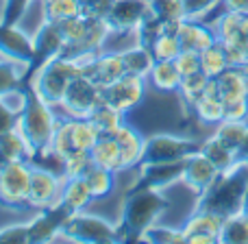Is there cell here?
<instances>
[{"label": "cell", "instance_id": "cell-22", "mask_svg": "<svg viewBox=\"0 0 248 244\" xmlns=\"http://www.w3.org/2000/svg\"><path fill=\"white\" fill-rule=\"evenodd\" d=\"M192 114L196 116L198 122L211 124V127H216L218 122L224 120V100H222V96H220L218 85H216L214 79L209 81V85H207L202 98L194 105Z\"/></svg>", "mask_w": 248, "mask_h": 244}, {"label": "cell", "instance_id": "cell-48", "mask_svg": "<svg viewBox=\"0 0 248 244\" xmlns=\"http://www.w3.org/2000/svg\"><path fill=\"white\" fill-rule=\"evenodd\" d=\"M33 0H2V9H0V20L9 22V24H20L24 17L26 9Z\"/></svg>", "mask_w": 248, "mask_h": 244}, {"label": "cell", "instance_id": "cell-11", "mask_svg": "<svg viewBox=\"0 0 248 244\" xmlns=\"http://www.w3.org/2000/svg\"><path fill=\"white\" fill-rule=\"evenodd\" d=\"M148 13L150 0H116L105 22L111 29V35H133L135 37L137 26L144 22Z\"/></svg>", "mask_w": 248, "mask_h": 244}, {"label": "cell", "instance_id": "cell-25", "mask_svg": "<svg viewBox=\"0 0 248 244\" xmlns=\"http://www.w3.org/2000/svg\"><path fill=\"white\" fill-rule=\"evenodd\" d=\"M148 81L157 92H166V94H176L183 81V74L179 72L174 61H155L153 70L148 74Z\"/></svg>", "mask_w": 248, "mask_h": 244}, {"label": "cell", "instance_id": "cell-44", "mask_svg": "<svg viewBox=\"0 0 248 244\" xmlns=\"http://www.w3.org/2000/svg\"><path fill=\"white\" fill-rule=\"evenodd\" d=\"M24 74H26V68L11 59H4L0 57V94L7 92L9 87H16V85H22L24 83Z\"/></svg>", "mask_w": 248, "mask_h": 244}, {"label": "cell", "instance_id": "cell-9", "mask_svg": "<svg viewBox=\"0 0 248 244\" xmlns=\"http://www.w3.org/2000/svg\"><path fill=\"white\" fill-rule=\"evenodd\" d=\"M33 48H35V55L31 65L26 68L24 74V83L22 85H29V81L33 79V74L37 72L39 68L52 61L55 57H61L65 50V37L61 33L59 24L55 22H42V26L37 29V33L33 35Z\"/></svg>", "mask_w": 248, "mask_h": 244}, {"label": "cell", "instance_id": "cell-18", "mask_svg": "<svg viewBox=\"0 0 248 244\" xmlns=\"http://www.w3.org/2000/svg\"><path fill=\"white\" fill-rule=\"evenodd\" d=\"M179 42H181V50H194V52H202L205 48L214 46L218 42L214 24H207L205 20H181L179 24Z\"/></svg>", "mask_w": 248, "mask_h": 244}, {"label": "cell", "instance_id": "cell-41", "mask_svg": "<svg viewBox=\"0 0 248 244\" xmlns=\"http://www.w3.org/2000/svg\"><path fill=\"white\" fill-rule=\"evenodd\" d=\"M31 166H37V168H46V170L55 172L59 177H65V157L61 153H57L52 146H46V148L37 150L29 157Z\"/></svg>", "mask_w": 248, "mask_h": 244}, {"label": "cell", "instance_id": "cell-56", "mask_svg": "<svg viewBox=\"0 0 248 244\" xmlns=\"http://www.w3.org/2000/svg\"><path fill=\"white\" fill-rule=\"evenodd\" d=\"M237 159H240V162H248V129H246L244 140H242L240 150H237Z\"/></svg>", "mask_w": 248, "mask_h": 244}, {"label": "cell", "instance_id": "cell-51", "mask_svg": "<svg viewBox=\"0 0 248 244\" xmlns=\"http://www.w3.org/2000/svg\"><path fill=\"white\" fill-rule=\"evenodd\" d=\"M0 242H29V223H16L0 229Z\"/></svg>", "mask_w": 248, "mask_h": 244}, {"label": "cell", "instance_id": "cell-23", "mask_svg": "<svg viewBox=\"0 0 248 244\" xmlns=\"http://www.w3.org/2000/svg\"><path fill=\"white\" fill-rule=\"evenodd\" d=\"M92 153V159H94L96 166H103L111 172H124V157H122V150L118 146V142L113 140V135L109 133H103L98 137V142L94 144V148L90 150Z\"/></svg>", "mask_w": 248, "mask_h": 244}, {"label": "cell", "instance_id": "cell-34", "mask_svg": "<svg viewBox=\"0 0 248 244\" xmlns=\"http://www.w3.org/2000/svg\"><path fill=\"white\" fill-rule=\"evenodd\" d=\"M227 68H231V61H229L227 50H224V46L220 42H216L214 46L205 48V50L201 52V70L209 79L220 77Z\"/></svg>", "mask_w": 248, "mask_h": 244}, {"label": "cell", "instance_id": "cell-16", "mask_svg": "<svg viewBox=\"0 0 248 244\" xmlns=\"http://www.w3.org/2000/svg\"><path fill=\"white\" fill-rule=\"evenodd\" d=\"M220 177V170L216 168V163L211 162L207 155H202L201 150L194 155H189L185 159V170H183V183L192 190L196 196L205 194L211 185L216 183V179Z\"/></svg>", "mask_w": 248, "mask_h": 244}, {"label": "cell", "instance_id": "cell-53", "mask_svg": "<svg viewBox=\"0 0 248 244\" xmlns=\"http://www.w3.org/2000/svg\"><path fill=\"white\" fill-rule=\"evenodd\" d=\"M224 118L229 120H246L248 122V96L224 103Z\"/></svg>", "mask_w": 248, "mask_h": 244}, {"label": "cell", "instance_id": "cell-52", "mask_svg": "<svg viewBox=\"0 0 248 244\" xmlns=\"http://www.w3.org/2000/svg\"><path fill=\"white\" fill-rule=\"evenodd\" d=\"M113 2H116V0H78L81 13H85V16H90V17H100V20L107 17Z\"/></svg>", "mask_w": 248, "mask_h": 244}, {"label": "cell", "instance_id": "cell-35", "mask_svg": "<svg viewBox=\"0 0 248 244\" xmlns=\"http://www.w3.org/2000/svg\"><path fill=\"white\" fill-rule=\"evenodd\" d=\"M246 129H248L246 120H229V118H224L222 122H218L214 127V135L218 137L222 144H227L229 148H233L237 153L242 146V140H244V135H246Z\"/></svg>", "mask_w": 248, "mask_h": 244}, {"label": "cell", "instance_id": "cell-32", "mask_svg": "<svg viewBox=\"0 0 248 244\" xmlns=\"http://www.w3.org/2000/svg\"><path fill=\"white\" fill-rule=\"evenodd\" d=\"M220 244H248V216L246 211H237L222 220Z\"/></svg>", "mask_w": 248, "mask_h": 244}, {"label": "cell", "instance_id": "cell-29", "mask_svg": "<svg viewBox=\"0 0 248 244\" xmlns=\"http://www.w3.org/2000/svg\"><path fill=\"white\" fill-rule=\"evenodd\" d=\"M33 155L26 137L20 133V129H11V131L0 133V163L4 162H16V159H29Z\"/></svg>", "mask_w": 248, "mask_h": 244}, {"label": "cell", "instance_id": "cell-2", "mask_svg": "<svg viewBox=\"0 0 248 244\" xmlns=\"http://www.w3.org/2000/svg\"><path fill=\"white\" fill-rule=\"evenodd\" d=\"M248 205V162H237L233 168L220 172L216 183L201 194L196 201L198 210H209L222 218L244 211Z\"/></svg>", "mask_w": 248, "mask_h": 244}, {"label": "cell", "instance_id": "cell-5", "mask_svg": "<svg viewBox=\"0 0 248 244\" xmlns=\"http://www.w3.org/2000/svg\"><path fill=\"white\" fill-rule=\"evenodd\" d=\"M202 140L189 135H174V133H155L146 137L144 157L141 163H170V162H183L189 155L201 150Z\"/></svg>", "mask_w": 248, "mask_h": 244}, {"label": "cell", "instance_id": "cell-30", "mask_svg": "<svg viewBox=\"0 0 248 244\" xmlns=\"http://www.w3.org/2000/svg\"><path fill=\"white\" fill-rule=\"evenodd\" d=\"M201 153L207 155V157L211 159V162L216 163V168H218L220 172L229 170V168H233L240 159H237V153L233 148H229L227 144H222V142L218 140V137L211 133L207 140H202L201 144Z\"/></svg>", "mask_w": 248, "mask_h": 244}, {"label": "cell", "instance_id": "cell-39", "mask_svg": "<svg viewBox=\"0 0 248 244\" xmlns=\"http://www.w3.org/2000/svg\"><path fill=\"white\" fill-rule=\"evenodd\" d=\"M90 22H92V17L85 16V13H77V16L59 22V29H61V33H63V37H65V50H70L72 46H77V44L85 37L87 29H90Z\"/></svg>", "mask_w": 248, "mask_h": 244}, {"label": "cell", "instance_id": "cell-40", "mask_svg": "<svg viewBox=\"0 0 248 244\" xmlns=\"http://www.w3.org/2000/svg\"><path fill=\"white\" fill-rule=\"evenodd\" d=\"M141 242L150 244H181L185 242L183 227H166V225H150L140 238Z\"/></svg>", "mask_w": 248, "mask_h": 244}, {"label": "cell", "instance_id": "cell-26", "mask_svg": "<svg viewBox=\"0 0 248 244\" xmlns=\"http://www.w3.org/2000/svg\"><path fill=\"white\" fill-rule=\"evenodd\" d=\"M216 85H218V92L222 96V100H235V98H244L248 96V83L244 79V72H242L240 65H231L227 68L220 77L214 79Z\"/></svg>", "mask_w": 248, "mask_h": 244}, {"label": "cell", "instance_id": "cell-36", "mask_svg": "<svg viewBox=\"0 0 248 244\" xmlns=\"http://www.w3.org/2000/svg\"><path fill=\"white\" fill-rule=\"evenodd\" d=\"M85 179H87V183H90V190L96 201L109 196V194L113 192V188H116V172L107 170V168H103V166H96V163L87 170Z\"/></svg>", "mask_w": 248, "mask_h": 244}, {"label": "cell", "instance_id": "cell-33", "mask_svg": "<svg viewBox=\"0 0 248 244\" xmlns=\"http://www.w3.org/2000/svg\"><path fill=\"white\" fill-rule=\"evenodd\" d=\"M72 127V142L77 150H92L98 137L103 135L100 129L92 122V118H70Z\"/></svg>", "mask_w": 248, "mask_h": 244}, {"label": "cell", "instance_id": "cell-24", "mask_svg": "<svg viewBox=\"0 0 248 244\" xmlns=\"http://www.w3.org/2000/svg\"><path fill=\"white\" fill-rule=\"evenodd\" d=\"M94 194L90 190L85 177H70L63 181V190H61V203L68 205L72 211H83L94 203Z\"/></svg>", "mask_w": 248, "mask_h": 244}, {"label": "cell", "instance_id": "cell-45", "mask_svg": "<svg viewBox=\"0 0 248 244\" xmlns=\"http://www.w3.org/2000/svg\"><path fill=\"white\" fill-rule=\"evenodd\" d=\"M166 31V22L159 20L157 16H155L153 11L148 13V16L144 17V22H141L140 26H137L135 31V42L137 44H144V46L150 48V44L155 42V39L159 37V35Z\"/></svg>", "mask_w": 248, "mask_h": 244}, {"label": "cell", "instance_id": "cell-14", "mask_svg": "<svg viewBox=\"0 0 248 244\" xmlns=\"http://www.w3.org/2000/svg\"><path fill=\"white\" fill-rule=\"evenodd\" d=\"M33 37L26 35L20 29V24H9V22L0 20V57L29 68L31 61H33Z\"/></svg>", "mask_w": 248, "mask_h": 244}, {"label": "cell", "instance_id": "cell-17", "mask_svg": "<svg viewBox=\"0 0 248 244\" xmlns=\"http://www.w3.org/2000/svg\"><path fill=\"white\" fill-rule=\"evenodd\" d=\"M185 159L183 162H170V163H144L140 166V177L133 185L135 188H155L166 190L170 185L183 181Z\"/></svg>", "mask_w": 248, "mask_h": 244}, {"label": "cell", "instance_id": "cell-13", "mask_svg": "<svg viewBox=\"0 0 248 244\" xmlns=\"http://www.w3.org/2000/svg\"><path fill=\"white\" fill-rule=\"evenodd\" d=\"M146 81H148V79H144V77L124 74V77L118 79L116 83L103 87V100H107L109 105L120 109L122 114H128L131 109H135L137 105L144 100Z\"/></svg>", "mask_w": 248, "mask_h": 244}, {"label": "cell", "instance_id": "cell-3", "mask_svg": "<svg viewBox=\"0 0 248 244\" xmlns=\"http://www.w3.org/2000/svg\"><path fill=\"white\" fill-rule=\"evenodd\" d=\"M77 77H81V64L77 57H55L44 68H39L29 81V87L37 98L50 107H59L65 96V90Z\"/></svg>", "mask_w": 248, "mask_h": 244}, {"label": "cell", "instance_id": "cell-1", "mask_svg": "<svg viewBox=\"0 0 248 244\" xmlns=\"http://www.w3.org/2000/svg\"><path fill=\"white\" fill-rule=\"evenodd\" d=\"M168 198L163 190L135 188L133 185L122 201V216L118 225L120 240H140L141 233L159 220L168 210Z\"/></svg>", "mask_w": 248, "mask_h": 244}, {"label": "cell", "instance_id": "cell-10", "mask_svg": "<svg viewBox=\"0 0 248 244\" xmlns=\"http://www.w3.org/2000/svg\"><path fill=\"white\" fill-rule=\"evenodd\" d=\"M70 216H72V210L68 205H63L61 201L57 205L37 210V214L29 220V242L42 244L61 238Z\"/></svg>", "mask_w": 248, "mask_h": 244}, {"label": "cell", "instance_id": "cell-47", "mask_svg": "<svg viewBox=\"0 0 248 244\" xmlns=\"http://www.w3.org/2000/svg\"><path fill=\"white\" fill-rule=\"evenodd\" d=\"M50 146L57 150V153L63 155V157L68 153H72V150H77L74 148V142H72V127H70V118L68 116L61 118L59 124H57V131H55V135H52Z\"/></svg>", "mask_w": 248, "mask_h": 244}, {"label": "cell", "instance_id": "cell-7", "mask_svg": "<svg viewBox=\"0 0 248 244\" xmlns=\"http://www.w3.org/2000/svg\"><path fill=\"white\" fill-rule=\"evenodd\" d=\"M29 159L0 163V205L9 210L29 207V181H31Z\"/></svg>", "mask_w": 248, "mask_h": 244}, {"label": "cell", "instance_id": "cell-38", "mask_svg": "<svg viewBox=\"0 0 248 244\" xmlns=\"http://www.w3.org/2000/svg\"><path fill=\"white\" fill-rule=\"evenodd\" d=\"M124 116H126V114H122L120 109L109 105L107 100H100L98 107L92 112L90 118H92V122L100 129V133H113L124 122Z\"/></svg>", "mask_w": 248, "mask_h": 244}, {"label": "cell", "instance_id": "cell-20", "mask_svg": "<svg viewBox=\"0 0 248 244\" xmlns=\"http://www.w3.org/2000/svg\"><path fill=\"white\" fill-rule=\"evenodd\" d=\"M113 140L118 142L122 150V157H124V168L131 170V168H140L141 157H144V146H146V137L137 131L135 127H131L128 122H122L120 127L116 129L113 133Z\"/></svg>", "mask_w": 248, "mask_h": 244}, {"label": "cell", "instance_id": "cell-21", "mask_svg": "<svg viewBox=\"0 0 248 244\" xmlns=\"http://www.w3.org/2000/svg\"><path fill=\"white\" fill-rule=\"evenodd\" d=\"M124 74H126V68H124L122 50H109V52L103 50L96 55L92 81H96L100 87L111 85V83H116L118 79H122Z\"/></svg>", "mask_w": 248, "mask_h": 244}, {"label": "cell", "instance_id": "cell-8", "mask_svg": "<svg viewBox=\"0 0 248 244\" xmlns=\"http://www.w3.org/2000/svg\"><path fill=\"white\" fill-rule=\"evenodd\" d=\"M100 100H103V87L87 77H77L65 90L63 100L57 109H61L68 118H90Z\"/></svg>", "mask_w": 248, "mask_h": 244}, {"label": "cell", "instance_id": "cell-37", "mask_svg": "<svg viewBox=\"0 0 248 244\" xmlns=\"http://www.w3.org/2000/svg\"><path fill=\"white\" fill-rule=\"evenodd\" d=\"M81 13L78 0H42V17L44 22H59Z\"/></svg>", "mask_w": 248, "mask_h": 244}, {"label": "cell", "instance_id": "cell-55", "mask_svg": "<svg viewBox=\"0 0 248 244\" xmlns=\"http://www.w3.org/2000/svg\"><path fill=\"white\" fill-rule=\"evenodd\" d=\"M222 11H248V0H222Z\"/></svg>", "mask_w": 248, "mask_h": 244}, {"label": "cell", "instance_id": "cell-49", "mask_svg": "<svg viewBox=\"0 0 248 244\" xmlns=\"http://www.w3.org/2000/svg\"><path fill=\"white\" fill-rule=\"evenodd\" d=\"M222 0H183L187 20H205Z\"/></svg>", "mask_w": 248, "mask_h": 244}, {"label": "cell", "instance_id": "cell-46", "mask_svg": "<svg viewBox=\"0 0 248 244\" xmlns=\"http://www.w3.org/2000/svg\"><path fill=\"white\" fill-rule=\"evenodd\" d=\"M92 166H94V159H92L90 150H72L65 155V179L85 177Z\"/></svg>", "mask_w": 248, "mask_h": 244}, {"label": "cell", "instance_id": "cell-50", "mask_svg": "<svg viewBox=\"0 0 248 244\" xmlns=\"http://www.w3.org/2000/svg\"><path fill=\"white\" fill-rule=\"evenodd\" d=\"M176 68L183 77L194 72H201V52H194V50H181L179 57L174 59Z\"/></svg>", "mask_w": 248, "mask_h": 244}, {"label": "cell", "instance_id": "cell-42", "mask_svg": "<svg viewBox=\"0 0 248 244\" xmlns=\"http://www.w3.org/2000/svg\"><path fill=\"white\" fill-rule=\"evenodd\" d=\"M31 94H33V92H31L29 85H16V87H9L7 92L0 94V103H2L7 109H11V112L20 118V114L29 107Z\"/></svg>", "mask_w": 248, "mask_h": 244}, {"label": "cell", "instance_id": "cell-4", "mask_svg": "<svg viewBox=\"0 0 248 244\" xmlns=\"http://www.w3.org/2000/svg\"><path fill=\"white\" fill-rule=\"evenodd\" d=\"M59 120L61 118L57 116V107H50V105L44 103L42 98L31 94L29 107L17 118V129H20V133L26 137L31 150L37 153V150L50 146Z\"/></svg>", "mask_w": 248, "mask_h": 244}, {"label": "cell", "instance_id": "cell-43", "mask_svg": "<svg viewBox=\"0 0 248 244\" xmlns=\"http://www.w3.org/2000/svg\"><path fill=\"white\" fill-rule=\"evenodd\" d=\"M150 11L163 20L168 22H181L185 20V7H183V0H150Z\"/></svg>", "mask_w": 248, "mask_h": 244}, {"label": "cell", "instance_id": "cell-54", "mask_svg": "<svg viewBox=\"0 0 248 244\" xmlns=\"http://www.w3.org/2000/svg\"><path fill=\"white\" fill-rule=\"evenodd\" d=\"M16 127H17V116L0 103V133L11 131V129H16Z\"/></svg>", "mask_w": 248, "mask_h": 244}, {"label": "cell", "instance_id": "cell-15", "mask_svg": "<svg viewBox=\"0 0 248 244\" xmlns=\"http://www.w3.org/2000/svg\"><path fill=\"white\" fill-rule=\"evenodd\" d=\"M222 216L209 210H194V214L183 225L185 242L189 244H216L220 242V229H222Z\"/></svg>", "mask_w": 248, "mask_h": 244}, {"label": "cell", "instance_id": "cell-19", "mask_svg": "<svg viewBox=\"0 0 248 244\" xmlns=\"http://www.w3.org/2000/svg\"><path fill=\"white\" fill-rule=\"evenodd\" d=\"M218 42L248 48V11H222L214 20Z\"/></svg>", "mask_w": 248, "mask_h": 244}, {"label": "cell", "instance_id": "cell-27", "mask_svg": "<svg viewBox=\"0 0 248 244\" xmlns=\"http://www.w3.org/2000/svg\"><path fill=\"white\" fill-rule=\"evenodd\" d=\"M179 24L181 22H168L166 31L150 44V52H153L155 61H174L181 52V42H179Z\"/></svg>", "mask_w": 248, "mask_h": 244}, {"label": "cell", "instance_id": "cell-6", "mask_svg": "<svg viewBox=\"0 0 248 244\" xmlns=\"http://www.w3.org/2000/svg\"><path fill=\"white\" fill-rule=\"evenodd\" d=\"M61 238L74 242H92V244H105V242H116L120 240L118 233V225L109 223L107 218L96 214H87L83 211H72L63 227Z\"/></svg>", "mask_w": 248, "mask_h": 244}, {"label": "cell", "instance_id": "cell-57", "mask_svg": "<svg viewBox=\"0 0 248 244\" xmlns=\"http://www.w3.org/2000/svg\"><path fill=\"white\" fill-rule=\"evenodd\" d=\"M244 211H246V216H248V207H246V210H244Z\"/></svg>", "mask_w": 248, "mask_h": 244}, {"label": "cell", "instance_id": "cell-12", "mask_svg": "<svg viewBox=\"0 0 248 244\" xmlns=\"http://www.w3.org/2000/svg\"><path fill=\"white\" fill-rule=\"evenodd\" d=\"M65 177H59L46 168L33 166L29 181V207L44 210V207L57 205L61 201V190H63Z\"/></svg>", "mask_w": 248, "mask_h": 244}, {"label": "cell", "instance_id": "cell-28", "mask_svg": "<svg viewBox=\"0 0 248 244\" xmlns=\"http://www.w3.org/2000/svg\"><path fill=\"white\" fill-rule=\"evenodd\" d=\"M122 57H124V68H126V74H135V77L148 79L150 70H153V65H155V57H153V52H150L148 46L135 42L133 46L124 48Z\"/></svg>", "mask_w": 248, "mask_h": 244}, {"label": "cell", "instance_id": "cell-31", "mask_svg": "<svg viewBox=\"0 0 248 244\" xmlns=\"http://www.w3.org/2000/svg\"><path fill=\"white\" fill-rule=\"evenodd\" d=\"M211 79L207 77L205 72H194V74H187V77H183V81H181V87L176 94L181 96V103L185 105V107L192 112L194 105L198 103V100L202 98V94H205L207 85H209Z\"/></svg>", "mask_w": 248, "mask_h": 244}]
</instances>
